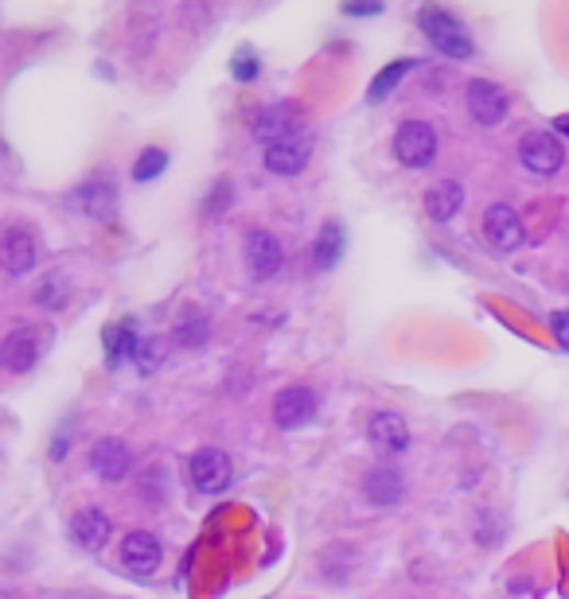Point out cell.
Returning a JSON list of instances; mask_svg holds the SVG:
<instances>
[{"instance_id": "obj_26", "label": "cell", "mask_w": 569, "mask_h": 599, "mask_svg": "<svg viewBox=\"0 0 569 599\" xmlns=\"http://www.w3.org/2000/svg\"><path fill=\"white\" fill-rule=\"evenodd\" d=\"M165 168H168V152H165V148H145V152L137 156V163H133V180L148 183V180H156V176H160Z\"/></svg>"}, {"instance_id": "obj_15", "label": "cell", "mask_w": 569, "mask_h": 599, "mask_svg": "<svg viewBox=\"0 0 569 599\" xmlns=\"http://www.w3.org/2000/svg\"><path fill=\"white\" fill-rule=\"evenodd\" d=\"M70 538H75L78 549H87V553H102L113 538V522L98 506H87V510H78L75 518H70Z\"/></svg>"}, {"instance_id": "obj_31", "label": "cell", "mask_w": 569, "mask_h": 599, "mask_svg": "<svg viewBox=\"0 0 569 599\" xmlns=\"http://www.w3.org/2000/svg\"><path fill=\"white\" fill-rule=\"evenodd\" d=\"M347 16H379L382 12V4H347Z\"/></svg>"}, {"instance_id": "obj_7", "label": "cell", "mask_w": 569, "mask_h": 599, "mask_svg": "<svg viewBox=\"0 0 569 599\" xmlns=\"http://www.w3.org/2000/svg\"><path fill=\"white\" fill-rule=\"evenodd\" d=\"M518 160H523L526 171H535V176H554V171H561V163H566V148H561V140L554 137V133H546V128H531V133L518 140Z\"/></svg>"}, {"instance_id": "obj_20", "label": "cell", "mask_w": 569, "mask_h": 599, "mask_svg": "<svg viewBox=\"0 0 569 599\" xmlns=\"http://www.w3.org/2000/svg\"><path fill=\"white\" fill-rule=\"evenodd\" d=\"M465 206V188L457 180H440L425 191V214H429L433 223H453Z\"/></svg>"}, {"instance_id": "obj_10", "label": "cell", "mask_w": 569, "mask_h": 599, "mask_svg": "<svg viewBox=\"0 0 569 599\" xmlns=\"http://www.w3.org/2000/svg\"><path fill=\"white\" fill-rule=\"evenodd\" d=\"M90 467H94V475L102 483H121L133 475L137 455H133V448L121 437H102L94 448H90Z\"/></svg>"}, {"instance_id": "obj_34", "label": "cell", "mask_w": 569, "mask_h": 599, "mask_svg": "<svg viewBox=\"0 0 569 599\" xmlns=\"http://www.w3.org/2000/svg\"><path fill=\"white\" fill-rule=\"evenodd\" d=\"M0 599H12V596H0Z\"/></svg>"}, {"instance_id": "obj_8", "label": "cell", "mask_w": 569, "mask_h": 599, "mask_svg": "<svg viewBox=\"0 0 569 599\" xmlns=\"http://www.w3.org/2000/svg\"><path fill=\"white\" fill-rule=\"evenodd\" d=\"M70 206L78 214L94 218V223H110L113 214H118V188H113V180L105 171H98L87 183H78L75 195H70Z\"/></svg>"}, {"instance_id": "obj_24", "label": "cell", "mask_w": 569, "mask_h": 599, "mask_svg": "<svg viewBox=\"0 0 569 599\" xmlns=\"http://www.w3.org/2000/svg\"><path fill=\"white\" fill-rule=\"evenodd\" d=\"M414 67H417V59H394L387 70H379V78H375V82H371V90H367V98H371L375 105L387 102L390 90H394V86L402 82V78L410 75V70H414Z\"/></svg>"}, {"instance_id": "obj_27", "label": "cell", "mask_w": 569, "mask_h": 599, "mask_svg": "<svg viewBox=\"0 0 569 599\" xmlns=\"http://www.w3.org/2000/svg\"><path fill=\"white\" fill-rule=\"evenodd\" d=\"M231 75L238 78V82H254V78L261 75L258 52H254V47H238V52H234V59H231Z\"/></svg>"}, {"instance_id": "obj_21", "label": "cell", "mask_w": 569, "mask_h": 599, "mask_svg": "<svg viewBox=\"0 0 569 599\" xmlns=\"http://www.w3.org/2000/svg\"><path fill=\"white\" fill-rule=\"evenodd\" d=\"M137 324L133 319H121V324L105 327V366L118 370L121 362H133V351H137Z\"/></svg>"}, {"instance_id": "obj_6", "label": "cell", "mask_w": 569, "mask_h": 599, "mask_svg": "<svg viewBox=\"0 0 569 599\" xmlns=\"http://www.w3.org/2000/svg\"><path fill=\"white\" fill-rule=\"evenodd\" d=\"M483 241H488L495 253H515V249H523L526 226H523V218H518L515 206L492 203L483 211Z\"/></svg>"}, {"instance_id": "obj_28", "label": "cell", "mask_w": 569, "mask_h": 599, "mask_svg": "<svg viewBox=\"0 0 569 599\" xmlns=\"http://www.w3.org/2000/svg\"><path fill=\"white\" fill-rule=\"evenodd\" d=\"M141 498H145L148 506H160L168 498V475L160 467H153V471H145L141 475Z\"/></svg>"}, {"instance_id": "obj_12", "label": "cell", "mask_w": 569, "mask_h": 599, "mask_svg": "<svg viewBox=\"0 0 569 599\" xmlns=\"http://www.w3.org/2000/svg\"><path fill=\"white\" fill-rule=\"evenodd\" d=\"M40 261V241L24 226H9L0 234V269L9 276H27Z\"/></svg>"}, {"instance_id": "obj_30", "label": "cell", "mask_w": 569, "mask_h": 599, "mask_svg": "<svg viewBox=\"0 0 569 599\" xmlns=\"http://www.w3.org/2000/svg\"><path fill=\"white\" fill-rule=\"evenodd\" d=\"M550 331H554V339L561 342V351H569V308L554 312V316H550Z\"/></svg>"}, {"instance_id": "obj_32", "label": "cell", "mask_w": 569, "mask_h": 599, "mask_svg": "<svg viewBox=\"0 0 569 599\" xmlns=\"http://www.w3.org/2000/svg\"><path fill=\"white\" fill-rule=\"evenodd\" d=\"M67 448H70V437L63 432V437H55V444H52V460H63L67 455Z\"/></svg>"}, {"instance_id": "obj_2", "label": "cell", "mask_w": 569, "mask_h": 599, "mask_svg": "<svg viewBox=\"0 0 569 599\" xmlns=\"http://www.w3.org/2000/svg\"><path fill=\"white\" fill-rule=\"evenodd\" d=\"M390 148H394V160L402 163V168L422 171V168H429V163L437 160V148H440L437 128H433L429 121H422V117H410V121H402V125L394 128Z\"/></svg>"}, {"instance_id": "obj_13", "label": "cell", "mask_w": 569, "mask_h": 599, "mask_svg": "<svg viewBox=\"0 0 569 599\" xmlns=\"http://www.w3.org/2000/svg\"><path fill=\"white\" fill-rule=\"evenodd\" d=\"M274 420L284 432L304 428L309 420H316V394L309 385H284L281 394L274 397Z\"/></svg>"}, {"instance_id": "obj_17", "label": "cell", "mask_w": 569, "mask_h": 599, "mask_svg": "<svg viewBox=\"0 0 569 599\" xmlns=\"http://www.w3.org/2000/svg\"><path fill=\"white\" fill-rule=\"evenodd\" d=\"M40 362V335L32 327H16L9 331V339L0 342V366L12 374H27Z\"/></svg>"}, {"instance_id": "obj_5", "label": "cell", "mask_w": 569, "mask_h": 599, "mask_svg": "<svg viewBox=\"0 0 569 599\" xmlns=\"http://www.w3.org/2000/svg\"><path fill=\"white\" fill-rule=\"evenodd\" d=\"M468 102V117L476 121L480 128H500L511 113V98L500 82H488V78H472L465 90Z\"/></svg>"}, {"instance_id": "obj_18", "label": "cell", "mask_w": 569, "mask_h": 599, "mask_svg": "<svg viewBox=\"0 0 569 599\" xmlns=\"http://www.w3.org/2000/svg\"><path fill=\"white\" fill-rule=\"evenodd\" d=\"M309 160H312V148H309V140H304V137L284 140V145L266 148V156H261L266 171H274V176H284V180H293V176H301V171L309 168Z\"/></svg>"}, {"instance_id": "obj_16", "label": "cell", "mask_w": 569, "mask_h": 599, "mask_svg": "<svg viewBox=\"0 0 569 599\" xmlns=\"http://www.w3.org/2000/svg\"><path fill=\"white\" fill-rule=\"evenodd\" d=\"M367 437H371V444L379 448L382 455H402L405 448H410V425L402 420V412H375L371 425H367Z\"/></svg>"}, {"instance_id": "obj_9", "label": "cell", "mask_w": 569, "mask_h": 599, "mask_svg": "<svg viewBox=\"0 0 569 599\" xmlns=\"http://www.w3.org/2000/svg\"><path fill=\"white\" fill-rule=\"evenodd\" d=\"M242 253H246V269H250L254 281H274L284 265V249H281V238L269 230H250L246 241H242Z\"/></svg>"}, {"instance_id": "obj_29", "label": "cell", "mask_w": 569, "mask_h": 599, "mask_svg": "<svg viewBox=\"0 0 569 599\" xmlns=\"http://www.w3.org/2000/svg\"><path fill=\"white\" fill-rule=\"evenodd\" d=\"M231 199H234L231 180H219L215 188L208 191V199H203V218H223L226 206H231Z\"/></svg>"}, {"instance_id": "obj_33", "label": "cell", "mask_w": 569, "mask_h": 599, "mask_svg": "<svg viewBox=\"0 0 569 599\" xmlns=\"http://www.w3.org/2000/svg\"><path fill=\"white\" fill-rule=\"evenodd\" d=\"M554 125H558V133H566V137H569V113H566V117L554 121Z\"/></svg>"}, {"instance_id": "obj_25", "label": "cell", "mask_w": 569, "mask_h": 599, "mask_svg": "<svg viewBox=\"0 0 569 599\" xmlns=\"http://www.w3.org/2000/svg\"><path fill=\"white\" fill-rule=\"evenodd\" d=\"M67 296H70V281L63 273H52V276H44V284L35 292V304L44 312H59L63 304H67Z\"/></svg>"}, {"instance_id": "obj_3", "label": "cell", "mask_w": 569, "mask_h": 599, "mask_svg": "<svg viewBox=\"0 0 569 599\" xmlns=\"http://www.w3.org/2000/svg\"><path fill=\"white\" fill-rule=\"evenodd\" d=\"M250 137L258 140L261 148L297 140L301 137V117H297V110L289 102H269L250 117Z\"/></svg>"}, {"instance_id": "obj_1", "label": "cell", "mask_w": 569, "mask_h": 599, "mask_svg": "<svg viewBox=\"0 0 569 599\" xmlns=\"http://www.w3.org/2000/svg\"><path fill=\"white\" fill-rule=\"evenodd\" d=\"M417 24H422L425 39L433 43V52H440L445 59L465 63V59H472V55H476L472 35H468V27L460 24V20L453 16V12H445V9H422V12H417Z\"/></svg>"}, {"instance_id": "obj_14", "label": "cell", "mask_w": 569, "mask_h": 599, "mask_svg": "<svg viewBox=\"0 0 569 599\" xmlns=\"http://www.w3.org/2000/svg\"><path fill=\"white\" fill-rule=\"evenodd\" d=\"M362 495L375 506H398L405 498V475L394 463H375V467L362 475Z\"/></svg>"}, {"instance_id": "obj_23", "label": "cell", "mask_w": 569, "mask_h": 599, "mask_svg": "<svg viewBox=\"0 0 569 599\" xmlns=\"http://www.w3.org/2000/svg\"><path fill=\"white\" fill-rule=\"evenodd\" d=\"M165 354H168V342L160 339V335H141L137 351H133V366H137V374L148 377L165 366Z\"/></svg>"}, {"instance_id": "obj_22", "label": "cell", "mask_w": 569, "mask_h": 599, "mask_svg": "<svg viewBox=\"0 0 569 599\" xmlns=\"http://www.w3.org/2000/svg\"><path fill=\"white\" fill-rule=\"evenodd\" d=\"M208 339H211V319L203 316V312H196V308L180 312V319H176V327H172V342H176V347L199 351V347H203Z\"/></svg>"}, {"instance_id": "obj_4", "label": "cell", "mask_w": 569, "mask_h": 599, "mask_svg": "<svg viewBox=\"0 0 569 599\" xmlns=\"http://www.w3.org/2000/svg\"><path fill=\"white\" fill-rule=\"evenodd\" d=\"M188 479L199 495H223L234 483V463L223 448H199L188 460Z\"/></svg>"}, {"instance_id": "obj_19", "label": "cell", "mask_w": 569, "mask_h": 599, "mask_svg": "<svg viewBox=\"0 0 569 599\" xmlns=\"http://www.w3.org/2000/svg\"><path fill=\"white\" fill-rule=\"evenodd\" d=\"M344 246H347L344 226H339L336 218L324 223V226H320V234H316V241H312V249H309L312 269H316V273H332V269L344 261Z\"/></svg>"}, {"instance_id": "obj_11", "label": "cell", "mask_w": 569, "mask_h": 599, "mask_svg": "<svg viewBox=\"0 0 569 599\" xmlns=\"http://www.w3.org/2000/svg\"><path fill=\"white\" fill-rule=\"evenodd\" d=\"M165 561V545L148 530H133L121 538V568L133 576H153Z\"/></svg>"}]
</instances>
